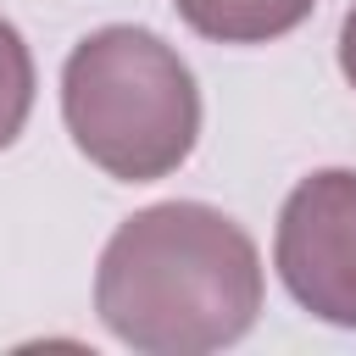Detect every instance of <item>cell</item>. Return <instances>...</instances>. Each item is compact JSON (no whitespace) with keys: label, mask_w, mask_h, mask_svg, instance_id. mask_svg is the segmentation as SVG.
I'll return each instance as SVG.
<instances>
[{"label":"cell","mask_w":356,"mask_h":356,"mask_svg":"<svg viewBox=\"0 0 356 356\" xmlns=\"http://www.w3.org/2000/svg\"><path fill=\"white\" fill-rule=\"evenodd\" d=\"M100 323L145 356H206L261 312L256 239L206 200H161L117 222L95 267Z\"/></svg>","instance_id":"obj_1"},{"label":"cell","mask_w":356,"mask_h":356,"mask_svg":"<svg viewBox=\"0 0 356 356\" xmlns=\"http://www.w3.org/2000/svg\"><path fill=\"white\" fill-rule=\"evenodd\" d=\"M61 117L100 172L150 184L189 161L200 139V89L161 33L111 22L72 44L61 67Z\"/></svg>","instance_id":"obj_2"},{"label":"cell","mask_w":356,"mask_h":356,"mask_svg":"<svg viewBox=\"0 0 356 356\" xmlns=\"http://www.w3.org/2000/svg\"><path fill=\"white\" fill-rule=\"evenodd\" d=\"M273 261L300 312L356 328V172L323 167L300 178L278 211Z\"/></svg>","instance_id":"obj_3"},{"label":"cell","mask_w":356,"mask_h":356,"mask_svg":"<svg viewBox=\"0 0 356 356\" xmlns=\"http://www.w3.org/2000/svg\"><path fill=\"white\" fill-rule=\"evenodd\" d=\"M172 6L200 39L217 44H267L295 33L317 11V0H172Z\"/></svg>","instance_id":"obj_4"},{"label":"cell","mask_w":356,"mask_h":356,"mask_svg":"<svg viewBox=\"0 0 356 356\" xmlns=\"http://www.w3.org/2000/svg\"><path fill=\"white\" fill-rule=\"evenodd\" d=\"M28 111H33V56L22 33L0 17V150L22 134Z\"/></svg>","instance_id":"obj_5"},{"label":"cell","mask_w":356,"mask_h":356,"mask_svg":"<svg viewBox=\"0 0 356 356\" xmlns=\"http://www.w3.org/2000/svg\"><path fill=\"white\" fill-rule=\"evenodd\" d=\"M339 72H345V83L356 89V6H350L345 22H339Z\"/></svg>","instance_id":"obj_6"}]
</instances>
